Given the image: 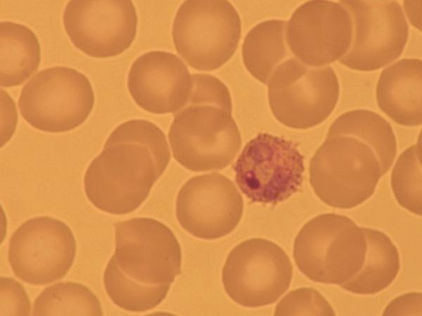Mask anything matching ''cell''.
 <instances>
[{
  "label": "cell",
  "mask_w": 422,
  "mask_h": 316,
  "mask_svg": "<svg viewBox=\"0 0 422 316\" xmlns=\"http://www.w3.org/2000/svg\"><path fill=\"white\" fill-rule=\"evenodd\" d=\"M286 25L284 20H265L253 27L244 39V65L263 84H267L275 69L293 57L286 41Z\"/></svg>",
  "instance_id": "19"
},
{
  "label": "cell",
  "mask_w": 422,
  "mask_h": 316,
  "mask_svg": "<svg viewBox=\"0 0 422 316\" xmlns=\"http://www.w3.org/2000/svg\"><path fill=\"white\" fill-rule=\"evenodd\" d=\"M421 60L404 58L384 69L379 77L378 105L400 125L421 124Z\"/></svg>",
  "instance_id": "17"
},
{
  "label": "cell",
  "mask_w": 422,
  "mask_h": 316,
  "mask_svg": "<svg viewBox=\"0 0 422 316\" xmlns=\"http://www.w3.org/2000/svg\"><path fill=\"white\" fill-rule=\"evenodd\" d=\"M267 84L274 116L296 129L324 121L334 110L340 93L338 79L331 66L310 67L295 57L281 63Z\"/></svg>",
  "instance_id": "7"
},
{
  "label": "cell",
  "mask_w": 422,
  "mask_h": 316,
  "mask_svg": "<svg viewBox=\"0 0 422 316\" xmlns=\"http://www.w3.org/2000/svg\"><path fill=\"white\" fill-rule=\"evenodd\" d=\"M33 315H103L101 303L87 287L59 282L44 289L34 302Z\"/></svg>",
  "instance_id": "21"
},
{
  "label": "cell",
  "mask_w": 422,
  "mask_h": 316,
  "mask_svg": "<svg viewBox=\"0 0 422 316\" xmlns=\"http://www.w3.org/2000/svg\"><path fill=\"white\" fill-rule=\"evenodd\" d=\"M391 165L372 143L332 123L325 141L310 161L309 181L326 204L351 209L373 194Z\"/></svg>",
  "instance_id": "4"
},
{
  "label": "cell",
  "mask_w": 422,
  "mask_h": 316,
  "mask_svg": "<svg viewBox=\"0 0 422 316\" xmlns=\"http://www.w3.org/2000/svg\"><path fill=\"white\" fill-rule=\"evenodd\" d=\"M76 241L67 224L49 216L32 218L13 233L8 262L26 283L44 285L63 278L76 254Z\"/></svg>",
  "instance_id": "12"
},
{
  "label": "cell",
  "mask_w": 422,
  "mask_h": 316,
  "mask_svg": "<svg viewBox=\"0 0 422 316\" xmlns=\"http://www.w3.org/2000/svg\"><path fill=\"white\" fill-rule=\"evenodd\" d=\"M170 152L163 131L143 119L120 124L84 177L88 199L97 209L123 215L136 210L165 171Z\"/></svg>",
  "instance_id": "1"
},
{
  "label": "cell",
  "mask_w": 422,
  "mask_h": 316,
  "mask_svg": "<svg viewBox=\"0 0 422 316\" xmlns=\"http://www.w3.org/2000/svg\"><path fill=\"white\" fill-rule=\"evenodd\" d=\"M292 276V263L279 245L253 238L229 253L222 279L225 291L234 301L257 308L276 302L288 290Z\"/></svg>",
  "instance_id": "10"
},
{
  "label": "cell",
  "mask_w": 422,
  "mask_h": 316,
  "mask_svg": "<svg viewBox=\"0 0 422 316\" xmlns=\"http://www.w3.org/2000/svg\"><path fill=\"white\" fill-rule=\"evenodd\" d=\"M352 33L350 15L339 1H309L293 12L286 37L297 59L310 67H321L345 55Z\"/></svg>",
  "instance_id": "14"
},
{
  "label": "cell",
  "mask_w": 422,
  "mask_h": 316,
  "mask_svg": "<svg viewBox=\"0 0 422 316\" xmlns=\"http://www.w3.org/2000/svg\"><path fill=\"white\" fill-rule=\"evenodd\" d=\"M233 169L248 199L276 204L300 190L304 157L292 140L261 133L245 145Z\"/></svg>",
  "instance_id": "9"
},
{
  "label": "cell",
  "mask_w": 422,
  "mask_h": 316,
  "mask_svg": "<svg viewBox=\"0 0 422 316\" xmlns=\"http://www.w3.org/2000/svg\"><path fill=\"white\" fill-rule=\"evenodd\" d=\"M76 48L94 58L121 54L136 37L138 18L131 1H70L63 14Z\"/></svg>",
  "instance_id": "13"
},
{
  "label": "cell",
  "mask_w": 422,
  "mask_h": 316,
  "mask_svg": "<svg viewBox=\"0 0 422 316\" xmlns=\"http://www.w3.org/2000/svg\"><path fill=\"white\" fill-rule=\"evenodd\" d=\"M421 294L410 293L393 300L383 315H421Z\"/></svg>",
  "instance_id": "25"
},
{
  "label": "cell",
  "mask_w": 422,
  "mask_h": 316,
  "mask_svg": "<svg viewBox=\"0 0 422 316\" xmlns=\"http://www.w3.org/2000/svg\"><path fill=\"white\" fill-rule=\"evenodd\" d=\"M193 87L192 76L175 54L152 51L132 63L127 88L134 102L153 114L176 113L187 103Z\"/></svg>",
  "instance_id": "16"
},
{
  "label": "cell",
  "mask_w": 422,
  "mask_h": 316,
  "mask_svg": "<svg viewBox=\"0 0 422 316\" xmlns=\"http://www.w3.org/2000/svg\"><path fill=\"white\" fill-rule=\"evenodd\" d=\"M1 86H18L38 68L41 47L35 34L22 24L0 23Z\"/></svg>",
  "instance_id": "20"
},
{
  "label": "cell",
  "mask_w": 422,
  "mask_h": 316,
  "mask_svg": "<svg viewBox=\"0 0 422 316\" xmlns=\"http://www.w3.org/2000/svg\"><path fill=\"white\" fill-rule=\"evenodd\" d=\"M94 104V91L87 77L64 66L37 72L23 86L18 100L23 119L34 128L50 133L80 126Z\"/></svg>",
  "instance_id": "8"
},
{
  "label": "cell",
  "mask_w": 422,
  "mask_h": 316,
  "mask_svg": "<svg viewBox=\"0 0 422 316\" xmlns=\"http://www.w3.org/2000/svg\"><path fill=\"white\" fill-rule=\"evenodd\" d=\"M352 25L350 46L339 62L360 71L378 70L398 58L405 47L409 26L395 1H341Z\"/></svg>",
  "instance_id": "11"
},
{
  "label": "cell",
  "mask_w": 422,
  "mask_h": 316,
  "mask_svg": "<svg viewBox=\"0 0 422 316\" xmlns=\"http://www.w3.org/2000/svg\"><path fill=\"white\" fill-rule=\"evenodd\" d=\"M191 76L189 98L174 114L168 133L172 154L193 171L222 169L234 160L242 145L232 117L231 95L212 75Z\"/></svg>",
  "instance_id": "3"
},
{
  "label": "cell",
  "mask_w": 422,
  "mask_h": 316,
  "mask_svg": "<svg viewBox=\"0 0 422 316\" xmlns=\"http://www.w3.org/2000/svg\"><path fill=\"white\" fill-rule=\"evenodd\" d=\"M366 241L364 262L343 289L357 294H373L388 287L400 268L398 251L390 237L378 230L362 228Z\"/></svg>",
  "instance_id": "18"
},
{
  "label": "cell",
  "mask_w": 422,
  "mask_h": 316,
  "mask_svg": "<svg viewBox=\"0 0 422 316\" xmlns=\"http://www.w3.org/2000/svg\"><path fill=\"white\" fill-rule=\"evenodd\" d=\"M392 189L397 202L421 216V153L418 143L398 157L391 175Z\"/></svg>",
  "instance_id": "22"
},
{
  "label": "cell",
  "mask_w": 422,
  "mask_h": 316,
  "mask_svg": "<svg viewBox=\"0 0 422 316\" xmlns=\"http://www.w3.org/2000/svg\"><path fill=\"white\" fill-rule=\"evenodd\" d=\"M115 229V253L103 274L106 291L123 310L153 309L181 274L178 240L167 226L151 218L117 222Z\"/></svg>",
  "instance_id": "2"
},
{
  "label": "cell",
  "mask_w": 422,
  "mask_h": 316,
  "mask_svg": "<svg viewBox=\"0 0 422 316\" xmlns=\"http://www.w3.org/2000/svg\"><path fill=\"white\" fill-rule=\"evenodd\" d=\"M172 34L177 51L191 67L212 71L234 54L241 22L227 1H186L176 13Z\"/></svg>",
  "instance_id": "6"
},
{
  "label": "cell",
  "mask_w": 422,
  "mask_h": 316,
  "mask_svg": "<svg viewBox=\"0 0 422 316\" xmlns=\"http://www.w3.org/2000/svg\"><path fill=\"white\" fill-rule=\"evenodd\" d=\"M30 301L21 284L11 277L1 278V315H29Z\"/></svg>",
  "instance_id": "24"
},
{
  "label": "cell",
  "mask_w": 422,
  "mask_h": 316,
  "mask_svg": "<svg viewBox=\"0 0 422 316\" xmlns=\"http://www.w3.org/2000/svg\"><path fill=\"white\" fill-rule=\"evenodd\" d=\"M366 252L362 228L335 213L321 214L306 223L293 246V257L302 274L316 282L339 286L359 272Z\"/></svg>",
  "instance_id": "5"
},
{
  "label": "cell",
  "mask_w": 422,
  "mask_h": 316,
  "mask_svg": "<svg viewBox=\"0 0 422 316\" xmlns=\"http://www.w3.org/2000/svg\"><path fill=\"white\" fill-rule=\"evenodd\" d=\"M243 211V197L226 176L212 173L189 179L180 189L176 215L181 227L203 239L231 233Z\"/></svg>",
  "instance_id": "15"
},
{
  "label": "cell",
  "mask_w": 422,
  "mask_h": 316,
  "mask_svg": "<svg viewBox=\"0 0 422 316\" xmlns=\"http://www.w3.org/2000/svg\"><path fill=\"white\" fill-rule=\"evenodd\" d=\"M276 315H335L330 303L316 290L300 288L291 291L276 305Z\"/></svg>",
  "instance_id": "23"
}]
</instances>
